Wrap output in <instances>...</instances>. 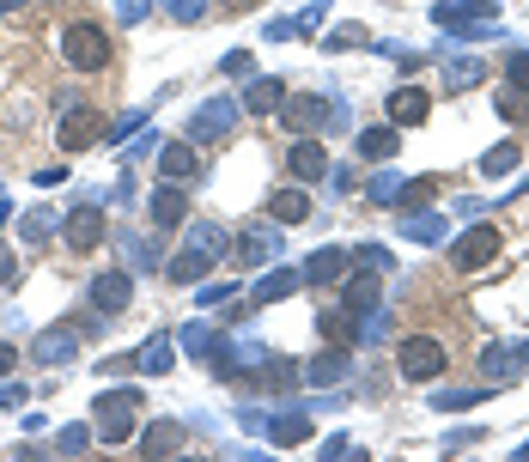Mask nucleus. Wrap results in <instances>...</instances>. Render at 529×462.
<instances>
[{
    "mask_svg": "<svg viewBox=\"0 0 529 462\" xmlns=\"http://www.w3.org/2000/svg\"><path fill=\"white\" fill-rule=\"evenodd\" d=\"M61 55H67V67H73V73H104L116 49H110V31H104V25L73 19V25L61 31Z\"/></svg>",
    "mask_w": 529,
    "mask_h": 462,
    "instance_id": "1",
    "label": "nucleus"
},
{
    "mask_svg": "<svg viewBox=\"0 0 529 462\" xmlns=\"http://www.w3.org/2000/svg\"><path fill=\"white\" fill-rule=\"evenodd\" d=\"M444 341L438 335H408L402 347H396V371L408 377V383H432V377H444Z\"/></svg>",
    "mask_w": 529,
    "mask_h": 462,
    "instance_id": "2",
    "label": "nucleus"
},
{
    "mask_svg": "<svg viewBox=\"0 0 529 462\" xmlns=\"http://www.w3.org/2000/svg\"><path fill=\"white\" fill-rule=\"evenodd\" d=\"M134 408H140V390H110V396H98V414H92L98 438H104V444H128V438H134Z\"/></svg>",
    "mask_w": 529,
    "mask_h": 462,
    "instance_id": "3",
    "label": "nucleus"
},
{
    "mask_svg": "<svg viewBox=\"0 0 529 462\" xmlns=\"http://www.w3.org/2000/svg\"><path fill=\"white\" fill-rule=\"evenodd\" d=\"M219 250H225V231H219V225H195V238H189V244H183V256L171 262V280H183V286H189V280H201V274L213 268V256H219Z\"/></svg>",
    "mask_w": 529,
    "mask_h": 462,
    "instance_id": "4",
    "label": "nucleus"
},
{
    "mask_svg": "<svg viewBox=\"0 0 529 462\" xmlns=\"http://www.w3.org/2000/svg\"><path fill=\"white\" fill-rule=\"evenodd\" d=\"M280 122H286L292 134H317V128L335 122V104H329V98H311V92H298V98H280Z\"/></svg>",
    "mask_w": 529,
    "mask_h": 462,
    "instance_id": "5",
    "label": "nucleus"
},
{
    "mask_svg": "<svg viewBox=\"0 0 529 462\" xmlns=\"http://www.w3.org/2000/svg\"><path fill=\"white\" fill-rule=\"evenodd\" d=\"M104 231H110V225H104L98 207H73V213H67V250H73V256H92V250L104 244Z\"/></svg>",
    "mask_w": 529,
    "mask_h": 462,
    "instance_id": "6",
    "label": "nucleus"
},
{
    "mask_svg": "<svg viewBox=\"0 0 529 462\" xmlns=\"http://www.w3.org/2000/svg\"><path fill=\"white\" fill-rule=\"evenodd\" d=\"M493 256H499V231H493V225H475L469 238H463L457 250H450V268H463V274H475V268H487Z\"/></svg>",
    "mask_w": 529,
    "mask_h": 462,
    "instance_id": "7",
    "label": "nucleus"
},
{
    "mask_svg": "<svg viewBox=\"0 0 529 462\" xmlns=\"http://www.w3.org/2000/svg\"><path fill=\"white\" fill-rule=\"evenodd\" d=\"M128 298H134V280H128L122 268H110V274H98V280H92V311L122 317V311H128Z\"/></svg>",
    "mask_w": 529,
    "mask_h": 462,
    "instance_id": "8",
    "label": "nucleus"
},
{
    "mask_svg": "<svg viewBox=\"0 0 529 462\" xmlns=\"http://www.w3.org/2000/svg\"><path fill=\"white\" fill-rule=\"evenodd\" d=\"M286 171H292L298 183H317V177L329 171V152H323V140L298 134V140H292V152H286Z\"/></svg>",
    "mask_w": 529,
    "mask_h": 462,
    "instance_id": "9",
    "label": "nucleus"
},
{
    "mask_svg": "<svg viewBox=\"0 0 529 462\" xmlns=\"http://www.w3.org/2000/svg\"><path fill=\"white\" fill-rule=\"evenodd\" d=\"M92 140H104V116H98L92 104L67 110V122H61V146H67V152H86Z\"/></svg>",
    "mask_w": 529,
    "mask_h": 462,
    "instance_id": "10",
    "label": "nucleus"
},
{
    "mask_svg": "<svg viewBox=\"0 0 529 462\" xmlns=\"http://www.w3.org/2000/svg\"><path fill=\"white\" fill-rule=\"evenodd\" d=\"M432 116V92H420V86H402L396 98H390V122L396 128H420Z\"/></svg>",
    "mask_w": 529,
    "mask_h": 462,
    "instance_id": "11",
    "label": "nucleus"
},
{
    "mask_svg": "<svg viewBox=\"0 0 529 462\" xmlns=\"http://www.w3.org/2000/svg\"><path fill=\"white\" fill-rule=\"evenodd\" d=\"M268 219L274 225H305L311 219V195L305 189H274L268 195Z\"/></svg>",
    "mask_w": 529,
    "mask_h": 462,
    "instance_id": "12",
    "label": "nucleus"
},
{
    "mask_svg": "<svg viewBox=\"0 0 529 462\" xmlns=\"http://www.w3.org/2000/svg\"><path fill=\"white\" fill-rule=\"evenodd\" d=\"M159 171H165V183H189V177L201 171V159H195V146H189V140H171V146L159 152Z\"/></svg>",
    "mask_w": 529,
    "mask_h": 462,
    "instance_id": "13",
    "label": "nucleus"
},
{
    "mask_svg": "<svg viewBox=\"0 0 529 462\" xmlns=\"http://www.w3.org/2000/svg\"><path fill=\"white\" fill-rule=\"evenodd\" d=\"M183 438H189V432H183L177 420H153V426L140 432V450H146V456H177V450H183Z\"/></svg>",
    "mask_w": 529,
    "mask_h": 462,
    "instance_id": "14",
    "label": "nucleus"
},
{
    "mask_svg": "<svg viewBox=\"0 0 529 462\" xmlns=\"http://www.w3.org/2000/svg\"><path fill=\"white\" fill-rule=\"evenodd\" d=\"M73 353H80V329H67V323L61 329H43V341H37V359L43 365H67Z\"/></svg>",
    "mask_w": 529,
    "mask_h": 462,
    "instance_id": "15",
    "label": "nucleus"
},
{
    "mask_svg": "<svg viewBox=\"0 0 529 462\" xmlns=\"http://www.w3.org/2000/svg\"><path fill=\"white\" fill-rule=\"evenodd\" d=\"M183 219H189V195H183V183H165V189L153 195V225L171 231V225H183Z\"/></svg>",
    "mask_w": 529,
    "mask_h": 462,
    "instance_id": "16",
    "label": "nucleus"
},
{
    "mask_svg": "<svg viewBox=\"0 0 529 462\" xmlns=\"http://www.w3.org/2000/svg\"><path fill=\"white\" fill-rule=\"evenodd\" d=\"M377 292H384V286H377V274H353L341 286V304H347L353 317H365V311H377Z\"/></svg>",
    "mask_w": 529,
    "mask_h": 462,
    "instance_id": "17",
    "label": "nucleus"
},
{
    "mask_svg": "<svg viewBox=\"0 0 529 462\" xmlns=\"http://www.w3.org/2000/svg\"><path fill=\"white\" fill-rule=\"evenodd\" d=\"M341 274H347V250H335V244L305 262V280H311V286H329V280H341Z\"/></svg>",
    "mask_w": 529,
    "mask_h": 462,
    "instance_id": "18",
    "label": "nucleus"
},
{
    "mask_svg": "<svg viewBox=\"0 0 529 462\" xmlns=\"http://www.w3.org/2000/svg\"><path fill=\"white\" fill-rule=\"evenodd\" d=\"M396 146H402V140H396V122H390V128H371V134H359V152H365L371 165L396 159Z\"/></svg>",
    "mask_w": 529,
    "mask_h": 462,
    "instance_id": "19",
    "label": "nucleus"
},
{
    "mask_svg": "<svg viewBox=\"0 0 529 462\" xmlns=\"http://www.w3.org/2000/svg\"><path fill=\"white\" fill-rule=\"evenodd\" d=\"M232 116H238L232 104H225V98H213V104L201 110V122H195V140H219L225 128H232Z\"/></svg>",
    "mask_w": 529,
    "mask_h": 462,
    "instance_id": "20",
    "label": "nucleus"
},
{
    "mask_svg": "<svg viewBox=\"0 0 529 462\" xmlns=\"http://www.w3.org/2000/svg\"><path fill=\"white\" fill-rule=\"evenodd\" d=\"M298 286H305V274H292V268H280V274H268V280L256 286V298H250V304H274V298H292Z\"/></svg>",
    "mask_w": 529,
    "mask_h": 462,
    "instance_id": "21",
    "label": "nucleus"
},
{
    "mask_svg": "<svg viewBox=\"0 0 529 462\" xmlns=\"http://www.w3.org/2000/svg\"><path fill=\"white\" fill-rule=\"evenodd\" d=\"M317 329H323L329 341L353 347V311H347V304H335V311H323V317H317Z\"/></svg>",
    "mask_w": 529,
    "mask_h": 462,
    "instance_id": "22",
    "label": "nucleus"
},
{
    "mask_svg": "<svg viewBox=\"0 0 529 462\" xmlns=\"http://www.w3.org/2000/svg\"><path fill=\"white\" fill-rule=\"evenodd\" d=\"M280 98H286L280 80H256V86H250V110H280Z\"/></svg>",
    "mask_w": 529,
    "mask_h": 462,
    "instance_id": "23",
    "label": "nucleus"
},
{
    "mask_svg": "<svg viewBox=\"0 0 529 462\" xmlns=\"http://www.w3.org/2000/svg\"><path fill=\"white\" fill-rule=\"evenodd\" d=\"M274 438H280V444L311 438V420H305V414H280V420H274Z\"/></svg>",
    "mask_w": 529,
    "mask_h": 462,
    "instance_id": "24",
    "label": "nucleus"
},
{
    "mask_svg": "<svg viewBox=\"0 0 529 462\" xmlns=\"http://www.w3.org/2000/svg\"><path fill=\"white\" fill-rule=\"evenodd\" d=\"M505 86H511V92H529V49H517V55L505 61Z\"/></svg>",
    "mask_w": 529,
    "mask_h": 462,
    "instance_id": "25",
    "label": "nucleus"
},
{
    "mask_svg": "<svg viewBox=\"0 0 529 462\" xmlns=\"http://www.w3.org/2000/svg\"><path fill=\"white\" fill-rule=\"evenodd\" d=\"M511 165H517V146H493V152H487V165H481V171H487V177H505Z\"/></svg>",
    "mask_w": 529,
    "mask_h": 462,
    "instance_id": "26",
    "label": "nucleus"
},
{
    "mask_svg": "<svg viewBox=\"0 0 529 462\" xmlns=\"http://www.w3.org/2000/svg\"><path fill=\"white\" fill-rule=\"evenodd\" d=\"M134 365H146V371H165V365H171V347H165V341L140 347V353H134Z\"/></svg>",
    "mask_w": 529,
    "mask_h": 462,
    "instance_id": "27",
    "label": "nucleus"
},
{
    "mask_svg": "<svg viewBox=\"0 0 529 462\" xmlns=\"http://www.w3.org/2000/svg\"><path fill=\"white\" fill-rule=\"evenodd\" d=\"M86 444H92L86 426H67V432H61V450H67V456H73V450H86Z\"/></svg>",
    "mask_w": 529,
    "mask_h": 462,
    "instance_id": "28",
    "label": "nucleus"
},
{
    "mask_svg": "<svg viewBox=\"0 0 529 462\" xmlns=\"http://www.w3.org/2000/svg\"><path fill=\"white\" fill-rule=\"evenodd\" d=\"M238 250H244V256H274V244L262 238V231H250V238H238Z\"/></svg>",
    "mask_w": 529,
    "mask_h": 462,
    "instance_id": "29",
    "label": "nucleus"
},
{
    "mask_svg": "<svg viewBox=\"0 0 529 462\" xmlns=\"http://www.w3.org/2000/svg\"><path fill=\"white\" fill-rule=\"evenodd\" d=\"M165 7H171V19H201L207 0H165Z\"/></svg>",
    "mask_w": 529,
    "mask_h": 462,
    "instance_id": "30",
    "label": "nucleus"
},
{
    "mask_svg": "<svg viewBox=\"0 0 529 462\" xmlns=\"http://www.w3.org/2000/svg\"><path fill=\"white\" fill-rule=\"evenodd\" d=\"M499 110H505V122H523V98H517V92H511V86H505V92H499Z\"/></svg>",
    "mask_w": 529,
    "mask_h": 462,
    "instance_id": "31",
    "label": "nucleus"
},
{
    "mask_svg": "<svg viewBox=\"0 0 529 462\" xmlns=\"http://www.w3.org/2000/svg\"><path fill=\"white\" fill-rule=\"evenodd\" d=\"M250 67H256L250 49H232V55H225V73H250Z\"/></svg>",
    "mask_w": 529,
    "mask_h": 462,
    "instance_id": "32",
    "label": "nucleus"
},
{
    "mask_svg": "<svg viewBox=\"0 0 529 462\" xmlns=\"http://www.w3.org/2000/svg\"><path fill=\"white\" fill-rule=\"evenodd\" d=\"M13 280H19V268H13V256H7V250H0V286H13Z\"/></svg>",
    "mask_w": 529,
    "mask_h": 462,
    "instance_id": "33",
    "label": "nucleus"
},
{
    "mask_svg": "<svg viewBox=\"0 0 529 462\" xmlns=\"http://www.w3.org/2000/svg\"><path fill=\"white\" fill-rule=\"evenodd\" d=\"M13 365H19V353H13V347H7V341H0V377H7V371H13Z\"/></svg>",
    "mask_w": 529,
    "mask_h": 462,
    "instance_id": "34",
    "label": "nucleus"
}]
</instances>
